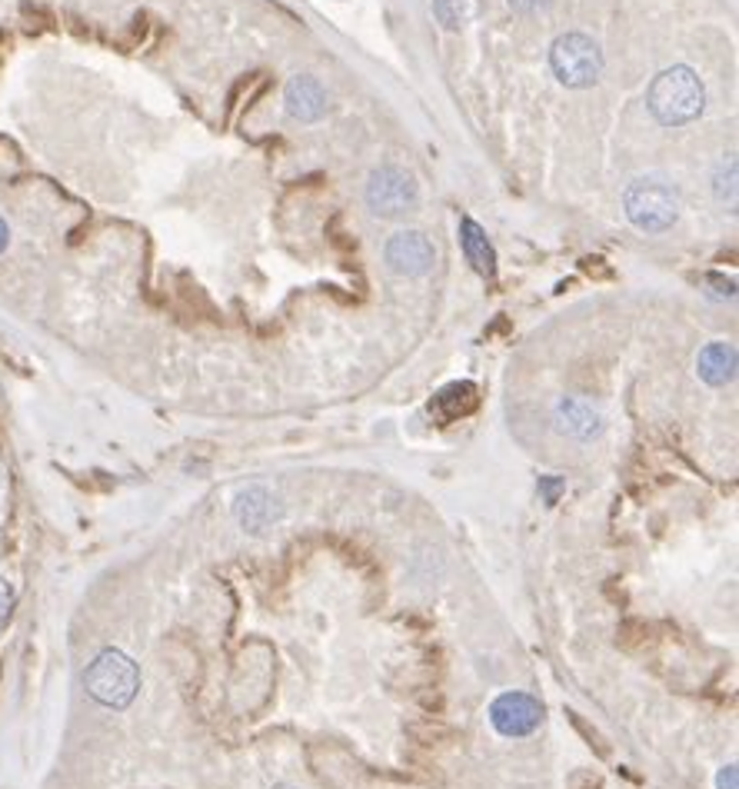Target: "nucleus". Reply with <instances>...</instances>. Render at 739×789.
Here are the masks:
<instances>
[{
    "instance_id": "nucleus-18",
    "label": "nucleus",
    "mask_w": 739,
    "mask_h": 789,
    "mask_svg": "<svg viewBox=\"0 0 739 789\" xmlns=\"http://www.w3.org/2000/svg\"><path fill=\"white\" fill-rule=\"evenodd\" d=\"M560 490H563V480H540V493L547 497V503H557V497H560Z\"/></svg>"
},
{
    "instance_id": "nucleus-11",
    "label": "nucleus",
    "mask_w": 739,
    "mask_h": 789,
    "mask_svg": "<svg viewBox=\"0 0 739 789\" xmlns=\"http://www.w3.org/2000/svg\"><path fill=\"white\" fill-rule=\"evenodd\" d=\"M287 110L294 120L313 123L326 113V94L320 87V81L313 77H294L287 84Z\"/></svg>"
},
{
    "instance_id": "nucleus-13",
    "label": "nucleus",
    "mask_w": 739,
    "mask_h": 789,
    "mask_svg": "<svg viewBox=\"0 0 739 789\" xmlns=\"http://www.w3.org/2000/svg\"><path fill=\"white\" fill-rule=\"evenodd\" d=\"M696 370H700V376L710 386L732 383V376H736V350H732V344H723V340L706 344L700 350V357H696Z\"/></svg>"
},
{
    "instance_id": "nucleus-2",
    "label": "nucleus",
    "mask_w": 739,
    "mask_h": 789,
    "mask_svg": "<svg viewBox=\"0 0 739 789\" xmlns=\"http://www.w3.org/2000/svg\"><path fill=\"white\" fill-rule=\"evenodd\" d=\"M623 207L633 227L663 234L680 220V190L666 177H640L627 187Z\"/></svg>"
},
{
    "instance_id": "nucleus-8",
    "label": "nucleus",
    "mask_w": 739,
    "mask_h": 789,
    "mask_svg": "<svg viewBox=\"0 0 739 789\" xmlns=\"http://www.w3.org/2000/svg\"><path fill=\"white\" fill-rule=\"evenodd\" d=\"M553 423L560 433L580 440V443H589L603 433V427H607V420H603V414L583 401V397H563L553 410Z\"/></svg>"
},
{
    "instance_id": "nucleus-6",
    "label": "nucleus",
    "mask_w": 739,
    "mask_h": 789,
    "mask_svg": "<svg viewBox=\"0 0 739 789\" xmlns=\"http://www.w3.org/2000/svg\"><path fill=\"white\" fill-rule=\"evenodd\" d=\"M490 722L500 737H529L544 722V703L529 693H503L490 706Z\"/></svg>"
},
{
    "instance_id": "nucleus-15",
    "label": "nucleus",
    "mask_w": 739,
    "mask_h": 789,
    "mask_svg": "<svg viewBox=\"0 0 739 789\" xmlns=\"http://www.w3.org/2000/svg\"><path fill=\"white\" fill-rule=\"evenodd\" d=\"M716 196L723 204H736V160H729L723 170H719V177H716Z\"/></svg>"
},
{
    "instance_id": "nucleus-19",
    "label": "nucleus",
    "mask_w": 739,
    "mask_h": 789,
    "mask_svg": "<svg viewBox=\"0 0 739 789\" xmlns=\"http://www.w3.org/2000/svg\"><path fill=\"white\" fill-rule=\"evenodd\" d=\"M716 786H719V789H736V766H726V769H719V776H716Z\"/></svg>"
},
{
    "instance_id": "nucleus-20",
    "label": "nucleus",
    "mask_w": 739,
    "mask_h": 789,
    "mask_svg": "<svg viewBox=\"0 0 739 789\" xmlns=\"http://www.w3.org/2000/svg\"><path fill=\"white\" fill-rule=\"evenodd\" d=\"M8 240H11V230H8V224H4V217H0V253L8 250Z\"/></svg>"
},
{
    "instance_id": "nucleus-21",
    "label": "nucleus",
    "mask_w": 739,
    "mask_h": 789,
    "mask_svg": "<svg viewBox=\"0 0 739 789\" xmlns=\"http://www.w3.org/2000/svg\"><path fill=\"white\" fill-rule=\"evenodd\" d=\"M277 789H294V786H277Z\"/></svg>"
},
{
    "instance_id": "nucleus-14",
    "label": "nucleus",
    "mask_w": 739,
    "mask_h": 789,
    "mask_svg": "<svg viewBox=\"0 0 739 789\" xmlns=\"http://www.w3.org/2000/svg\"><path fill=\"white\" fill-rule=\"evenodd\" d=\"M433 14L446 31H460L474 17V0H433Z\"/></svg>"
},
{
    "instance_id": "nucleus-1",
    "label": "nucleus",
    "mask_w": 739,
    "mask_h": 789,
    "mask_svg": "<svg viewBox=\"0 0 739 789\" xmlns=\"http://www.w3.org/2000/svg\"><path fill=\"white\" fill-rule=\"evenodd\" d=\"M646 104H649V113L663 127H683L703 113L706 91H703V81L696 77V71L680 63V68H669L659 77H653V84L646 91Z\"/></svg>"
},
{
    "instance_id": "nucleus-9",
    "label": "nucleus",
    "mask_w": 739,
    "mask_h": 789,
    "mask_svg": "<svg viewBox=\"0 0 739 789\" xmlns=\"http://www.w3.org/2000/svg\"><path fill=\"white\" fill-rule=\"evenodd\" d=\"M477 401H480L477 386L469 383V380H456V383L443 386L437 397L430 401V417H433L440 427L456 423V420H463V417H469V414L477 410Z\"/></svg>"
},
{
    "instance_id": "nucleus-16",
    "label": "nucleus",
    "mask_w": 739,
    "mask_h": 789,
    "mask_svg": "<svg viewBox=\"0 0 739 789\" xmlns=\"http://www.w3.org/2000/svg\"><path fill=\"white\" fill-rule=\"evenodd\" d=\"M11 613H14V586L8 579H0V630L11 623Z\"/></svg>"
},
{
    "instance_id": "nucleus-4",
    "label": "nucleus",
    "mask_w": 739,
    "mask_h": 789,
    "mask_svg": "<svg viewBox=\"0 0 739 789\" xmlns=\"http://www.w3.org/2000/svg\"><path fill=\"white\" fill-rule=\"evenodd\" d=\"M550 68L563 87L583 91V87H593L603 74V50L586 34H563L553 40Z\"/></svg>"
},
{
    "instance_id": "nucleus-5",
    "label": "nucleus",
    "mask_w": 739,
    "mask_h": 789,
    "mask_svg": "<svg viewBox=\"0 0 739 789\" xmlns=\"http://www.w3.org/2000/svg\"><path fill=\"white\" fill-rule=\"evenodd\" d=\"M367 204L373 214L380 217H396L403 211H410L417 204V183L414 177L403 170V167H380L370 174V183H367Z\"/></svg>"
},
{
    "instance_id": "nucleus-12",
    "label": "nucleus",
    "mask_w": 739,
    "mask_h": 789,
    "mask_svg": "<svg viewBox=\"0 0 739 789\" xmlns=\"http://www.w3.org/2000/svg\"><path fill=\"white\" fill-rule=\"evenodd\" d=\"M277 516V506H274V497L266 493L263 487H250L240 493L237 500V519L243 530L250 534H263L266 526H271V519Z\"/></svg>"
},
{
    "instance_id": "nucleus-17",
    "label": "nucleus",
    "mask_w": 739,
    "mask_h": 789,
    "mask_svg": "<svg viewBox=\"0 0 739 789\" xmlns=\"http://www.w3.org/2000/svg\"><path fill=\"white\" fill-rule=\"evenodd\" d=\"M510 8L523 17H533V14H547L553 8V0H510Z\"/></svg>"
},
{
    "instance_id": "nucleus-10",
    "label": "nucleus",
    "mask_w": 739,
    "mask_h": 789,
    "mask_svg": "<svg viewBox=\"0 0 739 789\" xmlns=\"http://www.w3.org/2000/svg\"><path fill=\"white\" fill-rule=\"evenodd\" d=\"M460 243H463L466 260L474 263V271L480 277L493 280L497 277V250H493V243L487 240V234L477 220H469V217L460 220Z\"/></svg>"
},
{
    "instance_id": "nucleus-3",
    "label": "nucleus",
    "mask_w": 739,
    "mask_h": 789,
    "mask_svg": "<svg viewBox=\"0 0 739 789\" xmlns=\"http://www.w3.org/2000/svg\"><path fill=\"white\" fill-rule=\"evenodd\" d=\"M84 690L110 709H127L141 690V670L120 649H104L84 670Z\"/></svg>"
},
{
    "instance_id": "nucleus-7",
    "label": "nucleus",
    "mask_w": 739,
    "mask_h": 789,
    "mask_svg": "<svg viewBox=\"0 0 739 789\" xmlns=\"http://www.w3.org/2000/svg\"><path fill=\"white\" fill-rule=\"evenodd\" d=\"M437 260L433 243L420 230H400L386 243V263L403 277H424Z\"/></svg>"
}]
</instances>
